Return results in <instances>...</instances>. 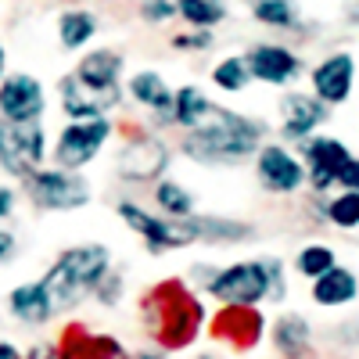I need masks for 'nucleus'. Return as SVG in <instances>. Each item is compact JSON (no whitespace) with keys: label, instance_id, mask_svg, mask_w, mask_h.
Returning <instances> with one entry per match:
<instances>
[{"label":"nucleus","instance_id":"1","mask_svg":"<svg viewBox=\"0 0 359 359\" xmlns=\"http://www.w3.org/2000/svg\"><path fill=\"white\" fill-rule=\"evenodd\" d=\"M266 133L269 130L262 118L212 101L201 126L180 133L172 147H176V155H184L194 165H241L266 144Z\"/></svg>","mask_w":359,"mask_h":359},{"label":"nucleus","instance_id":"2","mask_svg":"<svg viewBox=\"0 0 359 359\" xmlns=\"http://www.w3.org/2000/svg\"><path fill=\"white\" fill-rule=\"evenodd\" d=\"M205 302L184 280H162L144 294L140 320L151 331L155 345L162 352H184L198 341L205 327Z\"/></svg>","mask_w":359,"mask_h":359},{"label":"nucleus","instance_id":"3","mask_svg":"<svg viewBox=\"0 0 359 359\" xmlns=\"http://www.w3.org/2000/svg\"><path fill=\"white\" fill-rule=\"evenodd\" d=\"M198 294L212 298L219 309H259L262 302H284V262L273 255H259L212 266V277L201 284Z\"/></svg>","mask_w":359,"mask_h":359},{"label":"nucleus","instance_id":"4","mask_svg":"<svg viewBox=\"0 0 359 359\" xmlns=\"http://www.w3.org/2000/svg\"><path fill=\"white\" fill-rule=\"evenodd\" d=\"M111 266H115L111 248L101 245V241H83V245L62 248L50 259V266L40 273V284L54 302V313L79 309L86 298L94 294V287L104 280V273Z\"/></svg>","mask_w":359,"mask_h":359},{"label":"nucleus","instance_id":"5","mask_svg":"<svg viewBox=\"0 0 359 359\" xmlns=\"http://www.w3.org/2000/svg\"><path fill=\"white\" fill-rule=\"evenodd\" d=\"M115 133H118V126H115L111 115H104V118H65V126L50 140L47 165L83 172L104 155V147L115 140Z\"/></svg>","mask_w":359,"mask_h":359},{"label":"nucleus","instance_id":"6","mask_svg":"<svg viewBox=\"0 0 359 359\" xmlns=\"http://www.w3.org/2000/svg\"><path fill=\"white\" fill-rule=\"evenodd\" d=\"M18 194L36 208V212H79L94 201V184L83 172L40 165L18 180Z\"/></svg>","mask_w":359,"mask_h":359},{"label":"nucleus","instance_id":"7","mask_svg":"<svg viewBox=\"0 0 359 359\" xmlns=\"http://www.w3.org/2000/svg\"><path fill=\"white\" fill-rule=\"evenodd\" d=\"M172 158H176V147L158 137L155 130H126L123 133V144H118L115 151V176L123 180V184H144L151 187L158 184L162 176H169L172 169Z\"/></svg>","mask_w":359,"mask_h":359},{"label":"nucleus","instance_id":"8","mask_svg":"<svg viewBox=\"0 0 359 359\" xmlns=\"http://www.w3.org/2000/svg\"><path fill=\"white\" fill-rule=\"evenodd\" d=\"M115 216L123 219L126 230H133L144 241L147 255H169V252L191 248V237H187L184 219H165V216H158L155 208H147L137 198H118L115 201Z\"/></svg>","mask_w":359,"mask_h":359},{"label":"nucleus","instance_id":"9","mask_svg":"<svg viewBox=\"0 0 359 359\" xmlns=\"http://www.w3.org/2000/svg\"><path fill=\"white\" fill-rule=\"evenodd\" d=\"M47 151H50V137L43 130V123H29V126H15L0 118V172L22 180L33 169L47 165Z\"/></svg>","mask_w":359,"mask_h":359},{"label":"nucleus","instance_id":"10","mask_svg":"<svg viewBox=\"0 0 359 359\" xmlns=\"http://www.w3.org/2000/svg\"><path fill=\"white\" fill-rule=\"evenodd\" d=\"M255 165V180L266 194H298L306 187V165L294 155V147L280 144V140H266L259 151L252 155Z\"/></svg>","mask_w":359,"mask_h":359},{"label":"nucleus","instance_id":"11","mask_svg":"<svg viewBox=\"0 0 359 359\" xmlns=\"http://www.w3.org/2000/svg\"><path fill=\"white\" fill-rule=\"evenodd\" d=\"M72 76L104 101H111L115 108L123 104V79H126V62L115 47H86L79 54V62L72 69Z\"/></svg>","mask_w":359,"mask_h":359},{"label":"nucleus","instance_id":"12","mask_svg":"<svg viewBox=\"0 0 359 359\" xmlns=\"http://www.w3.org/2000/svg\"><path fill=\"white\" fill-rule=\"evenodd\" d=\"M47 115V86L33 72H8L0 83V118L15 126L43 123Z\"/></svg>","mask_w":359,"mask_h":359},{"label":"nucleus","instance_id":"13","mask_svg":"<svg viewBox=\"0 0 359 359\" xmlns=\"http://www.w3.org/2000/svg\"><path fill=\"white\" fill-rule=\"evenodd\" d=\"M298 158L306 165V187L313 194H327L334 187V176L338 169L352 158V151L338 140V137H327V133H313L309 140L298 144Z\"/></svg>","mask_w":359,"mask_h":359},{"label":"nucleus","instance_id":"14","mask_svg":"<svg viewBox=\"0 0 359 359\" xmlns=\"http://www.w3.org/2000/svg\"><path fill=\"white\" fill-rule=\"evenodd\" d=\"M277 111H280V144H287V147H298L302 140H309L323 123H327V108L323 101H316L313 94H302V90H287V94L280 97V104H277Z\"/></svg>","mask_w":359,"mask_h":359},{"label":"nucleus","instance_id":"15","mask_svg":"<svg viewBox=\"0 0 359 359\" xmlns=\"http://www.w3.org/2000/svg\"><path fill=\"white\" fill-rule=\"evenodd\" d=\"M245 65L252 72V83H266V86H294L298 76L306 72L302 57L284 43H255V47H248Z\"/></svg>","mask_w":359,"mask_h":359},{"label":"nucleus","instance_id":"16","mask_svg":"<svg viewBox=\"0 0 359 359\" xmlns=\"http://www.w3.org/2000/svg\"><path fill=\"white\" fill-rule=\"evenodd\" d=\"M123 94L130 104H137L147 118L151 130L169 126V108H172V86L165 83V76L158 69H137L123 79Z\"/></svg>","mask_w":359,"mask_h":359},{"label":"nucleus","instance_id":"17","mask_svg":"<svg viewBox=\"0 0 359 359\" xmlns=\"http://www.w3.org/2000/svg\"><path fill=\"white\" fill-rule=\"evenodd\" d=\"M309 86H313V97L323 101L327 108L345 104L355 86V57L348 50H334V54L320 57L309 69Z\"/></svg>","mask_w":359,"mask_h":359},{"label":"nucleus","instance_id":"18","mask_svg":"<svg viewBox=\"0 0 359 359\" xmlns=\"http://www.w3.org/2000/svg\"><path fill=\"white\" fill-rule=\"evenodd\" d=\"M191 245H208V248H233L248 245L255 237V226L237 219V216H219V212H194L184 219Z\"/></svg>","mask_w":359,"mask_h":359},{"label":"nucleus","instance_id":"19","mask_svg":"<svg viewBox=\"0 0 359 359\" xmlns=\"http://www.w3.org/2000/svg\"><path fill=\"white\" fill-rule=\"evenodd\" d=\"M8 316L22 327H47L57 313H54V302L50 294L43 291L40 277L36 280H22L8 291Z\"/></svg>","mask_w":359,"mask_h":359},{"label":"nucleus","instance_id":"20","mask_svg":"<svg viewBox=\"0 0 359 359\" xmlns=\"http://www.w3.org/2000/svg\"><path fill=\"white\" fill-rule=\"evenodd\" d=\"M212 327H216L212 334L219 341H226L237 352H248V348H255L262 341L266 320H262L259 309H219V316H216Z\"/></svg>","mask_w":359,"mask_h":359},{"label":"nucleus","instance_id":"21","mask_svg":"<svg viewBox=\"0 0 359 359\" xmlns=\"http://www.w3.org/2000/svg\"><path fill=\"white\" fill-rule=\"evenodd\" d=\"M57 348H62L65 359H126L130 355V348L118 338L101 334V331H86V327H79V323L62 334Z\"/></svg>","mask_w":359,"mask_h":359},{"label":"nucleus","instance_id":"22","mask_svg":"<svg viewBox=\"0 0 359 359\" xmlns=\"http://www.w3.org/2000/svg\"><path fill=\"white\" fill-rule=\"evenodd\" d=\"M269 341L280 359H309L313 352V323L302 313H280L269 323Z\"/></svg>","mask_w":359,"mask_h":359},{"label":"nucleus","instance_id":"23","mask_svg":"<svg viewBox=\"0 0 359 359\" xmlns=\"http://www.w3.org/2000/svg\"><path fill=\"white\" fill-rule=\"evenodd\" d=\"M309 298L320 309H345L359 298V277L348 266H331L323 277L309 280Z\"/></svg>","mask_w":359,"mask_h":359},{"label":"nucleus","instance_id":"24","mask_svg":"<svg viewBox=\"0 0 359 359\" xmlns=\"http://www.w3.org/2000/svg\"><path fill=\"white\" fill-rule=\"evenodd\" d=\"M57 104H62V115L65 118H104L111 111H118L111 101L90 94V90L69 72L57 79Z\"/></svg>","mask_w":359,"mask_h":359},{"label":"nucleus","instance_id":"25","mask_svg":"<svg viewBox=\"0 0 359 359\" xmlns=\"http://www.w3.org/2000/svg\"><path fill=\"white\" fill-rule=\"evenodd\" d=\"M151 208L165 219H187L198 212V198L191 194V187L176 176H162L158 184H151Z\"/></svg>","mask_w":359,"mask_h":359},{"label":"nucleus","instance_id":"26","mask_svg":"<svg viewBox=\"0 0 359 359\" xmlns=\"http://www.w3.org/2000/svg\"><path fill=\"white\" fill-rule=\"evenodd\" d=\"M212 108V97L205 94L198 83H184L172 90V108H169V126H176L180 133H187L194 126H201V118Z\"/></svg>","mask_w":359,"mask_h":359},{"label":"nucleus","instance_id":"27","mask_svg":"<svg viewBox=\"0 0 359 359\" xmlns=\"http://www.w3.org/2000/svg\"><path fill=\"white\" fill-rule=\"evenodd\" d=\"M97 15L90 8H65L57 11V43L65 50H86L90 43L97 40Z\"/></svg>","mask_w":359,"mask_h":359},{"label":"nucleus","instance_id":"28","mask_svg":"<svg viewBox=\"0 0 359 359\" xmlns=\"http://www.w3.org/2000/svg\"><path fill=\"white\" fill-rule=\"evenodd\" d=\"M226 4L223 0H176V18L184 22L187 29H205L212 33L216 25L226 22Z\"/></svg>","mask_w":359,"mask_h":359},{"label":"nucleus","instance_id":"29","mask_svg":"<svg viewBox=\"0 0 359 359\" xmlns=\"http://www.w3.org/2000/svg\"><path fill=\"white\" fill-rule=\"evenodd\" d=\"M208 83H212L219 94H245V90L252 86V72L245 65V54L219 57V62L212 65V72H208Z\"/></svg>","mask_w":359,"mask_h":359},{"label":"nucleus","instance_id":"30","mask_svg":"<svg viewBox=\"0 0 359 359\" xmlns=\"http://www.w3.org/2000/svg\"><path fill=\"white\" fill-rule=\"evenodd\" d=\"M252 18L266 29H302V11L294 0H252Z\"/></svg>","mask_w":359,"mask_h":359},{"label":"nucleus","instance_id":"31","mask_svg":"<svg viewBox=\"0 0 359 359\" xmlns=\"http://www.w3.org/2000/svg\"><path fill=\"white\" fill-rule=\"evenodd\" d=\"M331 266H338V255H334L331 245H323V241H309V245L298 248V255H294V273L306 277V280L323 277Z\"/></svg>","mask_w":359,"mask_h":359},{"label":"nucleus","instance_id":"32","mask_svg":"<svg viewBox=\"0 0 359 359\" xmlns=\"http://www.w3.org/2000/svg\"><path fill=\"white\" fill-rule=\"evenodd\" d=\"M323 216H327V223L338 226V230H359V194L338 191L334 198H327Z\"/></svg>","mask_w":359,"mask_h":359},{"label":"nucleus","instance_id":"33","mask_svg":"<svg viewBox=\"0 0 359 359\" xmlns=\"http://www.w3.org/2000/svg\"><path fill=\"white\" fill-rule=\"evenodd\" d=\"M90 298H94L101 309H115V306L126 298V273H118V269L111 266L108 273H104V280L94 287V294H90Z\"/></svg>","mask_w":359,"mask_h":359},{"label":"nucleus","instance_id":"34","mask_svg":"<svg viewBox=\"0 0 359 359\" xmlns=\"http://www.w3.org/2000/svg\"><path fill=\"white\" fill-rule=\"evenodd\" d=\"M212 43H216V36L205 33V29H180L169 40V47L180 54H205V50H212Z\"/></svg>","mask_w":359,"mask_h":359},{"label":"nucleus","instance_id":"35","mask_svg":"<svg viewBox=\"0 0 359 359\" xmlns=\"http://www.w3.org/2000/svg\"><path fill=\"white\" fill-rule=\"evenodd\" d=\"M140 18L147 25H165L176 18V0H140Z\"/></svg>","mask_w":359,"mask_h":359},{"label":"nucleus","instance_id":"36","mask_svg":"<svg viewBox=\"0 0 359 359\" xmlns=\"http://www.w3.org/2000/svg\"><path fill=\"white\" fill-rule=\"evenodd\" d=\"M334 187L359 194V158H355V155H352V158H348V162L338 169V176H334Z\"/></svg>","mask_w":359,"mask_h":359},{"label":"nucleus","instance_id":"37","mask_svg":"<svg viewBox=\"0 0 359 359\" xmlns=\"http://www.w3.org/2000/svg\"><path fill=\"white\" fill-rule=\"evenodd\" d=\"M15 205H18V191L8 187V184H0V226L15 216Z\"/></svg>","mask_w":359,"mask_h":359},{"label":"nucleus","instance_id":"38","mask_svg":"<svg viewBox=\"0 0 359 359\" xmlns=\"http://www.w3.org/2000/svg\"><path fill=\"white\" fill-rule=\"evenodd\" d=\"M22 359H65V355H62V348H57V345L40 341V345H33L29 352H22Z\"/></svg>","mask_w":359,"mask_h":359},{"label":"nucleus","instance_id":"39","mask_svg":"<svg viewBox=\"0 0 359 359\" xmlns=\"http://www.w3.org/2000/svg\"><path fill=\"white\" fill-rule=\"evenodd\" d=\"M15 252H18V241H15V233H11L8 226H0V266H4L8 259H15Z\"/></svg>","mask_w":359,"mask_h":359},{"label":"nucleus","instance_id":"40","mask_svg":"<svg viewBox=\"0 0 359 359\" xmlns=\"http://www.w3.org/2000/svg\"><path fill=\"white\" fill-rule=\"evenodd\" d=\"M126 359H169V352H162V348H137Z\"/></svg>","mask_w":359,"mask_h":359},{"label":"nucleus","instance_id":"41","mask_svg":"<svg viewBox=\"0 0 359 359\" xmlns=\"http://www.w3.org/2000/svg\"><path fill=\"white\" fill-rule=\"evenodd\" d=\"M0 359H22V348L15 341H0Z\"/></svg>","mask_w":359,"mask_h":359},{"label":"nucleus","instance_id":"42","mask_svg":"<svg viewBox=\"0 0 359 359\" xmlns=\"http://www.w3.org/2000/svg\"><path fill=\"white\" fill-rule=\"evenodd\" d=\"M4 76H8V47L0 40V83H4Z\"/></svg>","mask_w":359,"mask_h":359},{"label":"nucleus","instance_id":"43","mask_svg":"<svg viewBox=\"0 0 359 359\" xmlns=\"http://www.w3.org/2000/svg\"><path fill=\"white\" fill-rule=\"evenodd\" d=\"M194 359H219V355H212V352H201V355H194Z\"/></svg>","mask_w":359,"mask_h":359}]
</instances>
